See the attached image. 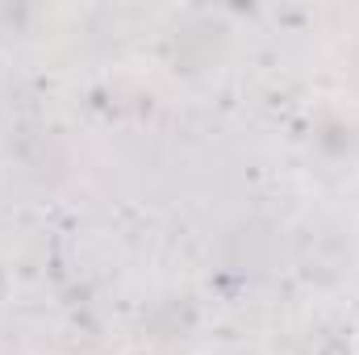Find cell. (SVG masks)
Listing matches in <instances>:
<instances>
[{"label": "cell", "instance_id": "obj_1", "mask_svg": "<svg viewBox=\"0 0 359 355\" xmlns=\"http://www.w3.org/2000/svg\"><path fill=\"white\" fill-rule=\"evenodd\" d=\"M313 355H355V347H351L347 335H326V339L313 347Z\"/></svg>", "mask_w": 359, "mask_h": 355}, {"label": "cell", "instance_id": "obj_2", "mask_svg": "<svg viewBox=\"0 0 359 355\" xmlns=\"http://www.w3.org/2000/svg\"><path fill=\"white\" fill-rule=\"evenodd\" d=\"M121 355H159V351H155V347H142V343H138V347H126Z\"/></svg>", "mask_w": 359, "mask_h": 355}, {"label": "cell", "instance_id": "obj_3", "mask_svg": "<svg viewBox=\"0 0 359 355\" xmlns=\"http://www.w3.org/2000/svg\"><path fill=\"white\" fill-rule=\"evenodd\" d=\"M196 355H201V351H196Z\"/></svg>", "mask_w": 359, "mask_h": 355}]
</instances>
